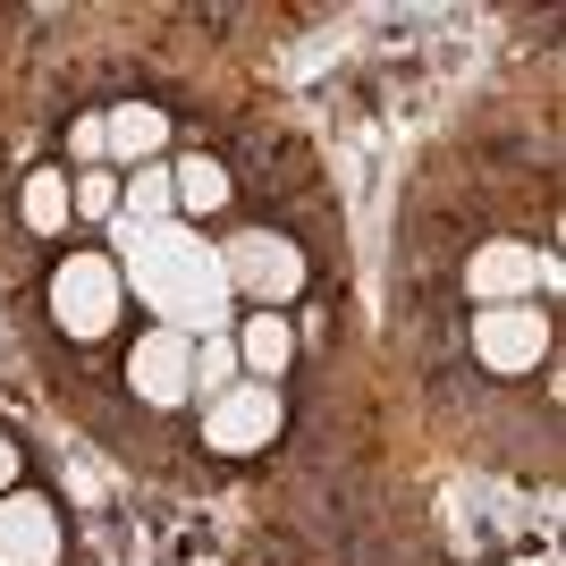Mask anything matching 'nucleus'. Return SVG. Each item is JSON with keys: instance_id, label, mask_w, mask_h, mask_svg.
<instances>
[{"instance_id": "f8f14e48", "label": "nucleus", "mask_w": 566, "mask_h": 566, "mask_svg": "<svg viewBox=\"0 0 566 566\" xmlns=\"http://www.w3.org/2000/svg\"><path fill=\"white\" fill-rule=\"evenodd\" d=\"M118 220H178V195H169V161H144L118 178Z\"/></svg>"}, {"instance_id": "20e7f679", "label": "nucleus", "mask_w": 566, "mask_h": 566, "mask_svg": "<svg viewBox=\"0 0 566 566\" xmlns=\"http://www.w3.org/2000/svg\"><path fill=\"white\" fill-rule=\"evenodd\" d=\"M195 440H203L212 457H229V465L280 449V440H287V389H271V380H237V389H220L212 406H195Z\"/></svg>"}, {"instance_id": "1a4fd4ad", "label": "nucleus", "mask_w": 566, "mask_h": 566, "mask_svg": "<svg viewBox=\"0 0 566 566\" xmlns=\"http://www.w3.org/2000/svg\"><path fill=\"white\" fill-rule=\"evenodd\" d=\"M229 347H237V373L245 380H271V389H280L287 373H296V322H287V313H237L229 322Z\"/></svg>"}, {"instance_id": "39448f33", "label": "nucleus", "mask_w": 566, "mask_h": 566, "mask_svg": "<svg viewBox=\"0 0 566 566\" xmlns=\"http://www.w3.org/2000/svg\"><path fill=\"white\" fill-rule=\"evenodd\" d=\"M473 338V364L491 380H533L549 364V305L542 296H524V305H482L465 322Z\"/></svg>"}, {"instance_id": "0eeeda50", "label": "nucleus", "mask_w": 566, "mask_h": 566, "mask_svg": "<svg viewBox=\"0 0 566 566\" xmlns=\"http://www.w3.org/2000/svg\"><path fill=\"white\" fill-rule=\"evenodd\" d=\"M0 566H69V507L34 482L0 499Z\"/></svg>"}, {"instance_id": "4468645a", "label": "nucleus", "mask_w": 566, "mask_h": 566, "mask_svg": "<svg viewBox=\"0 0 566 566\" xmlns=\"http://www.w3.org/2000/svg\"><path fill=\"white\" fill-rule=\"evenodd\" d=\"M69 203H76V220H102V229H111L118 220V169H76Z\"/></svg>"}, {"instance_id": "f257e3e1", "label": "nucleus", "mask_w": 566, "mask_h": 566, "mask_svg": "<svg viewBox=\"0 0 566 566\" xmlns=\"http://www.w3.org/2000/svg\"><path fill=\"white\" fill-rule=\"evenodd\" d=\"M111 262H118V280H127V296L161 331L212 338V331L237 322L220 245L203 229H187V220H111Z\"/></svg>"}, {"instance_id": "ddd939ff", "label": "nucleus", "mask_w": 566, "mask_h": 566, "mask_svg": "<svg viewBox=\"0 0 566 566\" xmlns=\"http://www.w3.org/2000/svg\"><path fill=\"white\" fill-rule=\"evenodd\" d=\"M237 347H229V331H212V338H195V406H212L220 389H237Z\"/></svg>"}, {"instance_id": "7ed1b4c3", "label": "nucleus", "mask_w": 566, "mask_h": 566, "mask_svg": "<svg viewBox=\"0 0 566 566\" xmlns=\"http://www.w3.org/2000/svg\"><path fill=\"white\" fill-rule=\"evenodd\" d=\"M220 245V271H229V296H237V313H287L296 296L313 287V262H305V245L296 237H280V229H229V237H212Z\"/></svg>"}, {"instance_id": "9d476101", "label": "nucleus", "mask_w": 566, "mask_h": 566, "mask_svg": "<svg viewBox=\"0 0 566 566\" xmlns=\"http://www.w3.org/2000/svg\"><path fill=\"white\" fill-rule=\"evenodd\" d=\"M169 195H178V220L203 229V220H220L237 203V178L212 161V153H187V161H169Z\"/></svg>"}, {"instance_id": "2eb2a0df", "label": "nucleus", "mask_w": 566, "mask_h": 566, "mask_svg": "<svg viewBox=\"0 0 566 566\" xmlns=\"http://www.w3.org/2000/svg\"><path fill=\"white\" fill-rule=\"evenodd\" d=\"M18 482H25V440H18L9 423H0V499L18 491Z\"/></svg>"}, {"instance_id": "423d86ee", "label": "nucleus", "mask_w": 566, "mask_h": 566, "mask_svg": "<svg viewBox=\"0 0 566 566\" xmlns=\"http://www.w3.org/2000/svg\"><path fill=\"white\" fill-rule=\"evenodd\" d=\"M118 380H127V398L153 406V415H178L195 406V338L187 331H161V322H144L118 355Z\"/></svg>"}, {"instance_id": "9b49d317", "label": "nucleus", "mask_w": 566, "mask_h": 566, "mask_svg": "<svg viewBox=\"0 0 566 566\" xmlns=\"http://www.w3.org/2000/svg\"><path fill=\"white\" fill-rule=\"evenodd\" d=\"M18 229L25 237H69L76 229V203H69V169L43 161L18 178Z\"/></svg>"}, {"instance_id": "f03ea898", "label": "nucleus", "mask_w": 566, "mask_h": 566, "mask_svg": "<svg viewBox=\"0 0 566 566\" xmlns=\"http://www.w3.org/2000/svg\"><path fill=\"white\" fill-rule=\"evenodd\" d=\"M51 322L69 347H102V338L127 322V280H118L111 245H69V254L51 262V287H43Z\"/></svg>"}, {"instance_id": "6e6552de", "label": "nucleus", "mask_w": 566, "mask_h": 566, "mask_svg": "<svg viewBox=\"0 0 566 566\" xmlns=\"http://www.w3.org/2000/svg\"><path fill=\"white\" fill-rule=\"evenodd\" d=\"M169 153V111L161 102H111L102 111V169H144V161H161Z\"/></svg>"}]
</instances>
